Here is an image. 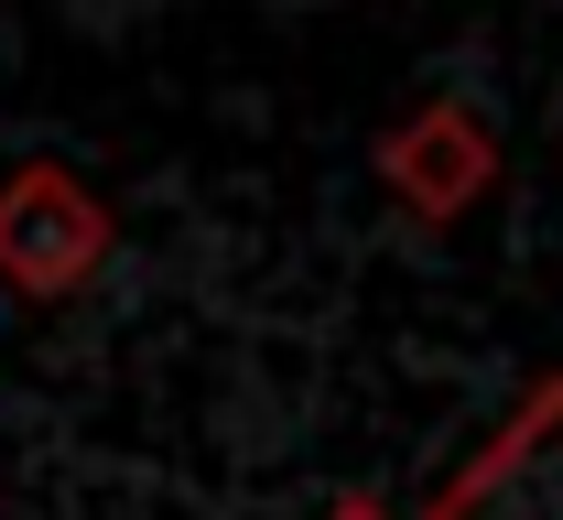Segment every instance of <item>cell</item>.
Listing matches in <instances>:
<instances>
[{
	"mask_svg": "<svg viewBox=\"0 0 563 520\" xmlns=\"http://www.w3.org/2000/svg\"><path fill=\"white\" fill-rule=\"evenodd\" d=\"M109 250H120V228H109V207L76 185L66 163L0 174V283H11L22 303L87 294V283L109 272Z\"/></svg>",
	"mask_w": 563,
	"mask_h": 520,
	"instance_id": "1",
	"label": "cell"
},
{
	"mask_svg": "<svg viewBox=\"0 0 563 520\" xmlns=\"http://www.w3.org/2000/svg\"><path fill=\"white\" fill-rule=\"evenodd\" d=\"M379 185H390L422 228H455L466 207H488V185H498V131L477 109L433 98V109H412V120L379 142Z\"/></svg>",
	"mask_w": 563,
	"mask_h": 520,
	"instance_id": "2",
	"label": "cell"
},
{
	"mask_svg": "<svg viewBox=\"0 0 563 520\" xmlns=\"http://www.w3.org/2000/svg\"><path fill=\"white\" fill-rule=\"evenodd\" d=\"M325 520H401V510H379V499H336Z\"/></svg>",
	"mask_w": 563,
	"mask_h": 520,
	"instance_id": "3",
	"label": "cell"
}]
</instances>
